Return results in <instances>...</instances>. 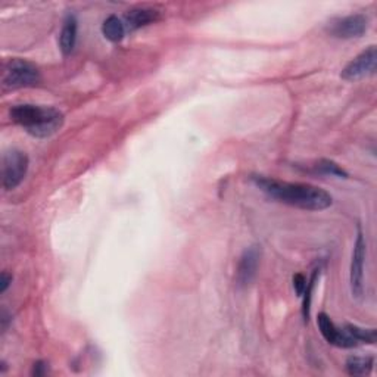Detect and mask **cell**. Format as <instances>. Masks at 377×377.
<instances>
[{"mask_svg":"<svg viewBox=\"0 0 377 377\" xmlns=\"http://www.w3.org/2000/svg\"><path fill=\"white\" fill-rule=\"evenodd\" d=\"M251 178L255 186L264 192L268 198L298 209L323 211L333 204L330 193L317 186L282 182V180L264 176H252Z\"/></svg>","mask_w":377,"mask_h":377,"instance_id":"1","label":"cell"},{"mask_svg":"<svg viewBox=\"0 0 377 377\" xmlns=\"http://www.w3.org/2000/svg\"><path fill=\"white\" fill-rule=\"evenodd\" d=\"M11 119L37 139L49 138L64 126V114L52 107L39 105H15L11 110Z\"/></svg>","mask_w":377,"mask_h":377,"instance_id":"2","label":"cell"},{"mask_svg":"<svg viewBox=\"0 0 377 377\" xmlns=\"http://www.w3.org/2000/svg\"><path fill=\"white\" fill-rule=\"evenodd\" d=\"M40 80L41 75L39 68L24 59H12L5 65L4 86L8 88L32 87L40 83Z\"/></svg>","mask_w":377,"mask_h":377,"instance_id":"3","label":"cell"},{"mask_svg":"<svg viewBox=\"0 0 377 377\" xmlns=\"http://www.w3.org/2000/svg\"><path fill=\"white\" fill-rule=\"evenodd\" d=\"M28 157L22 150L12 149L2 159V185L6 190L17 189L28 171Z\"/></svg>","mask_w":377,"mask_h":377,"instance_id":"4","label":"cell"},{"mask_svg":"<svg viewBox=\"0 0 377 377\" xmlns=\"http://www.w3.org/2000/svg\"><path fill=\"white\" fill-rule=\"evenodd\" d=\"M370 25L369 17L363 13H352V15H346V17L331 20L327 25V33L331 37L336 39H343V40H350V39H357L364 36L367 33Z\"/></svg>","mask_w":377,"mask_h":377,"instance_id":"5","label":"cell"},{"mask_svg":"<svg viewBox=\"0 0 377 377\" xmlns=\"http://www.w3.org/2000/svg\"><path fill=\"white\" fill-rule=\"evenodd\" d=\"M367 255V244L363 232L358 229V234L355 239L354 252H352V261H351V292L355 298H361L364 293V263Z\"/></svg>","mask_w":377,"mask_h":377,"instance_id":"6","label":"cell"},{"mask_svg":"<svg viewBox=\"0 0 377 377\" xmlns=\"http://www.w3.org/2000/svg\"><path fill=\"white\" fill-rule=\"evenodd\" d=\"M376 65H377V51L376 46H370L369 49L355 56L352 61L343 68L342 79L348 81L363 80L376 72Z\"/></svg>","mask_w":377,"mask_h":377,"instance_id":"7","label":"cell"},{"mask_svg":"<svg viewBox=\"0 0 377 377\" xmlns=\"http://www.w3.org/2000/svg\"><path fill=\"white\" fill-rule=\"evenodd\" d=\"M261 260V249L258 246H249L240 255L236 270V284L239 288H248L253 282L258 271Z\"/></svg>","mask_w":377,"mask_h":377,"instance_id":"8","label":"cell"},{"mask_svg":"<svg viewBox=\"0 0 377 377\" xmlns=\"http://www.w3.org/2000/svg\"><path fill=\"white\" fill-rule=\"evenodd\" d=\"M317 324H319L320 333L330 345L338 346V348H354L358 342L346 331L345 329H339L326 312H320L317 317Z\"/></svg>","mask_w":377,"mask_h":377,"instance_id":"9","label":"cell"},{"mask_svg":"<svg viewBox=\"0 0 377 377\" xmlns=\"http://www.w3.org/2000/svg\"><path fill=\"white\" fill-rule=\"evenodd\" d=\"M77 34H79V21L74 13H68L64 22L61 33H59V49H61L64 56H68L72 53L75 43H77Z\"/></svg>","mask_w":377,"mask_h":377,"instance_id":"10","label":"cell"},{"mask_svg":"<svg viewBox=\"0 0 377 377\" xmlns=\"http://www.w3.org/2000/svg\"><path fill=\"white\" fill-rule=\"evenodd\" d=\"M159 18V12L152 8H135L124 15V25L127 32H135L142 27L154 24Z\"/></svg>","mask_w":377,"mask_h":377,"instance_id":"11","label":"cell"},{"mask_svg":"<svg viewBox=\"0 0 377 377\" xmlns=\"http://www.w3.org/2000/svg\"><path fill=\"white\" fill-rule=\"evenodd\" d=\"M126 32L127 29H126L124 21L121 18H118L117 15H111V17H108L102 24V33L105 39H108L112 43L121 41Z\"/></svg>","mask_w":377,"mask_h":377,"instance_id":"12","label":"cell"},{"mask_svg":"<svg viewBox=\"0 0 377 377\" xmlns=\"http://www.w3.org/2000/svg\"><path fill=\"white\" fill-rule=\"evenodd\" d=\"M374 366L373 357H350L346 359V373L350 376H369Z\"/></svg>","mask_w":377,"mask_h":377,"instance_id":"13","label":"cell"},{"mask_svg":"<svg viewBox=\"0 0 377 377\" xmlns=\"http://www.w3.org/2000/svg\"><path fill=\"white\" fill-rule=\"evenodd\" d=\"M315 173L320 174H326V176H333V177H339V178H348V173H346L340 165H338L335 161L330 159H320L314 165Z\"/></svg>","mask_w":377,"mask_h":377,"instance_id":"14","label":"cell"},{"mask_svg":"<svg viewBox=\"0 0 377 377\" xmlns=\"http://www.w3.org/2000/svg\"><path fill=\"white\" fill-rule=\"evenodd\" d=\"M358 343H376V330L374 329H363L355 324H346L343 327Z\"/></svg>","mask_w":377,"mask_h":377,"instance_id":"15","label":"cell"},{"mask_svg":"<svg viewBox=\"0 0 377 377\" xmlns=\"http://www.w3.org/2000/svg\"><path fill=\"white\" fill-rule=\"evenodd\" d=\"M320 275V268L319 270H314V273L311 276V280L307 283V288L304 291V305H303V315H304V320L308 322L310 319V308H311V298H312V289H314V284H315V280H317V276Z\"/></svg>","mask_w":377,"mask_h":377,"instance_id":"16","label":"cell"},{"mask_svg":"<svg viewBox=\"0 0 377 377\" xmlns=\"http://www.w3.org/2000/svg\"><path fill=\"white\" fill-rule=\"evenodd\" d=\"M307 279L304 275H295L293 276V288H295V292L298 293V296H303L304 295V291L307 288Z\"/></svg>","mask_w":377,"mask_h":377,"instance_id":"17","label":"cell"},{"mask_svg":"<svg viewBox=\"0 0 377 377\" xmlns=\"http://www.w3.org/2000/svg\"><path fill=\"white\" fill-rule=\"evenodd\" d=\"M46 373H48L46 363H43V361H37V363H34L33 371H32L33 376H44Z\"/></svg>","mask_w":377,"mask_h":377,"instance_id":"18","label":"cell"},{"mask_svg":"<svg viewBox=\"0 0 377 377\" xmlns=\"http://www.w3.org/2000/svg\"><path fill=\"white\" fill-rule=\"evenodd\" d=\"M11 283H12V276H9L8 273H2V280H0V293H5Z\"/></svg>","mask_w":377,"mask_h":377,"instance_id":"19","label":"cell"}]
</instances>
